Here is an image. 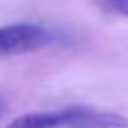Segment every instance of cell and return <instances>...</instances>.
Masks as SVG:
<instances>
[{"label":"cell","instance_id":"4","mask_svg":"<svg viewBox=\"0 0 128 128\" xmlns=\"http://www.w3.org/2000/svg\"><path fill=\"white\" fill-rule=\"evenodd\" d=\"M4 109H6V105H4V100H2V98H0V115L4 113Z\"/></svg>","mask_w":128,"mask_h":128},{"label":"cell","instance_id":"3","mask_svg":"<svg viewBox=\"0 0 128 128\" xmlns=\"http://www.w3.org/2000/svg\"><path fill=\"white\" fill-rule=\"evenodd\" d=\"M102 6L115 15L128 17V0H102Z\"/></svg>","mask_w":128,"mask_h":128},{"label":"cell","instance_id":"2","mask_svg":"<svg viewBox=\"0 0 128 128\" xmlns=\"http://www.w3.org/2000/svg\"><path fill=\"white\" fill-rule=\"evenodd\" d=\"M60 38V32L45 24H9L0 26V56H19L38 51L54 45Z\"/></svg>","mask_w":128,"mask_h":128},{"label":"cell","instance_id":"1","mask_svg":"<svg viewBox=\"0 0 128 128\" xmlns=\"http://www.w3.org/2000/svg\"><path fill=\"white\" fill-rule=\"evenodd\" d=\"M9 126H19V128H60V126L115 128V126H128V118L113 113V111H96V109H90V107H66V109L38 111V113L22 115V118H15Z\"/></svg>","mask_w":128,"mask_h":128}]
</instances>
